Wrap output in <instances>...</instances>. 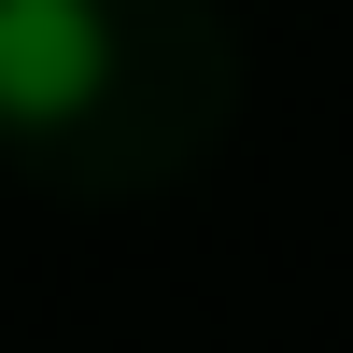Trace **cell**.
Here are the masks:
<instances>
[{
	"instance_id": "cell-1",
	"label": "cell",
	"mask_w": 353,
	"mask_h": 353,
	"mask_svg": "<svg viewBox=\"0 0 353 353\" xmlns=\"http://www.w3.org/2000/svg\"><path fill=\"white\" fill-rule=\"evenodd\" d=\"M99 85H113L99 0H0V128H71Z\"/></svg>"
}]
</instances>
